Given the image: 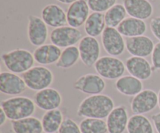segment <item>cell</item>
I'll return each instance as SVG.
<instances>
[{
	"instance_id": "1",
	"label": "cell",
	"mask_w": 160,
	"mask_h": 133,
	"mask_svg": "<svg viewBox=\"0 0 160 133\" xmlns=\"http://www.w3.org/2000/svg\"><path fill=\"white\" fill-rule=\"evenodd\" d=\"M115 107L112 97L106 94H96L88 96L78 106L77 114L82 118H106Z\"/></svg>"
},
{
	"instance_id": "2",
	"label": "cell",
	"mask_w": 160,
	"mask_h": 133,
	"mask_svg": "<svg viewBox=\"0 0 160 133\" xmlns=\"http://www.w3.org/2000/svg\"><path fill=\"white\" fill-rule=\"evenodd\" d=\"M0 107L6 114L8 119L12 121L32 116L36 105L34 100L28 97L15 96L2 101Z\"/></svg>"
},
{
	"instance_id": "3",
	"label": "cell",
	"mask_w": 160,
	"mask_h": 133,
	"mask_svg": "<svg viewBox=\"0 0 160 133\" xmlns=\"http://www.w3.org/2000/svg\"><path fill=\"white\" fill-rule=\"evenodd\" d=\"M1 59L8 71L16 74H23L34 66L33 53L23 48H17L2 55Z\"/></svg>"
},
{
	"instance_id": "4",
	"label": "cell",
	"mask_w": 160,
	"mask_h": 133,
	"mask_svg": "<svg viewBox=\"0 0 160 133\" xmlns=\"http://www.w3.org/2000/svg\"><path fill=\"white\" fill-rule=\"evenodd\" d=\"M22 78L27 87L36 92L50 87L54 80L52 72L44 65L33 66L22 75Z\"/></svg>"
},
{
	"instance_id": "5",
	"label": "cell",
	"mask_w": 160,
	"mask_h": 133,
	"mask_svg": "<svg viewBox=\"0 0 160 133\" xmlns=\"http://www.w3.org/2000/svg\"><path fill=\"white\" fill-rule=\"evenodd\" d=\"M97 74L103 79L114 80L123 76L126 70L124 62L114 56H102L94 65Z\"/></svg>"
},
{
	"instance_id": "6",
	"label": "cell",
	"mask_w": 160,
	"mask_h": 133,
	"mask_svg": "<svg viewBox=\"0 0 160 133\" xmlns=\"http://www.w3.org/2000/svg\"><path fill=\"white\" fill-rule=\"evenodd\" d=\"M101 41L105 51L110 56L117 57L121 55L126 48L123 36L119 32L117 28L106 26L101 35Z\"/></svg>"
},
{
	"instance_id": "7",
	"label": "cell",
	"mask_w": 160,
	"mask_h": 133,
	"mask_svg": "<svg viewBox=\"0 0 160 133\" xmlns=\"http://www.w3.org/2000/svg\"><path fill=\"white\" fill-rule=\"evenodd\" d=\"M83 38L82 33L78 28L70 26H64L55 28L50 34V40L52 44L59 48H66L74 46Z\"/></svg>"
},
{
	"instance_id": "8",
	"label": "cell",
	"mask_w": 160,
	"mask_h": 133,
	"mask_svg": "<svg viewBox=\"0 0 160 133\" xmlns=\"http://www.w3.org/2000/svg\"><path fill=\"white\" fill-rule=\"evenodd\" d=\"M158 106V93L151 89H145L133 97L131 109L134 115H145L152 112Z\"/></svg>"
},
{
	"instance_id": "9",
	"label": "cell",
	"mask_w": 160,
	"mask_h": 133,
	"mask_svg": "<svg viewBox=\"0 0 160 133\" xmlns=\"http://www.w3.org/2000/svg\"><path fill=\"white\" fill-rule=\"evenodd\" d=\"M73 87L78 91L92 96L102 93L106 84L104 79L98 74L88 73L80 76L73 83Z\"/></svg>"
},
{
	"instance_id": "10",
	"label": "cell",
	"mask_w": 160,
	"mask_h": 133,
	"mask_svg": "<svg viewBox=\"0 0 160 133\" xmlns=\"http://www.w3.org/2000/svg\"><path fill=\"white\" fill-rule=\"evenodd\" d=\"M78 49L80 51V59L85 66H94L99 59L101 48L96 37L88 35L83 37L78 43Z\"/></svg>"
},
{
	"instance_id": "11",
	"label": "cell",
	"mask_w": 160,
	"mask_h": 133,
	"mask_svg": "<svg viewBox=\"0 0 160 133\" xmlns=\"http://www.w3.org/2000/svg\"><path fill=\"white\" fill-rule=\"evenodd\" d=\"M48 37V26L42 17L29 15L28 25V37L29 42L35 47L45 45Z\"/></svg>"
},
{
	"instance_id": "12",
	"label": "cell",
	"mask_w": 160,
	"mask_h": 133,
	"mask_svg": "<svg viewBox=\"0 0 160 133\" xmlns=\"http://www.w3.org/2000/svg\"><path fill=\"white\" fill-rule=\"evenodd\" d=\"M24 80L18 74L9 71L1 72L0 73V91L9 96H20L27 90Z\"/></svg>"
},
{
	"instance_id": "13",
	"label": "cell",
	"mask_w": 160,
	"mask_h": 133,
	"mask_svg": "<svg viewBox=\"0 0 160 133\" xmlns=\"http://www.w3.org/2000/svg\"><path fill=\"white\" fill-rule=\"evenodd\" d=\"M33 100L36 107L45 112L58 109L62 102L61 93L52 87H48L36 92Z\"/></svg>"
},
{
	"instance_id": "14",
	"label": "cell",
	"mask_w": 160,
	"mask_h": 133,
	"mask_svg": "<svg viewBox=\"0 0 160 133\" xmlns=\"http://www.w3.org/2000/svg\"><path fill=\"white\" fill-rule=\"evenodd\" d=\"M89 12L90 8L86 0H78L70 4L67 11L68 26L79 28L84 25L90 15Z\"/></svg>"
},
{
	"instance_id": "15",
	"label": "cell",
	"mask_w": 160,
	"mask_h": 133,
	"mask_svg": "<svg viewBox=\"0 0 160 133\" xmlns=\"http://www.w3.org/2000/svg\"><path fill=\"white\" fill-rule=\"evenodd\" d=\"M126 70L130 75L142 81L150 79L153 73L152 65L145 58L131 56L125 62Z\"/></svg>"
},
{
	"instance_id": "16",
	"label": "cell",
	"mask_w": 160,
	"mask_h": 133,
	"mask_svg": "<svg viewBox=\"0 0 160 133\" xmlns=\"http://www.w3.org/2000/svg\"><path fill=\"white\" fill-rule=\"evenodd\" d=\"M126 49L132 56L146 58L151 55L155 44L148 36L128 37L125 40Z\"/></svg>"
},
{
	"instance_id": "17",
	"label": "cell",
	"mask_w": 160,
	"mask_h": 133,
	"mask_svg": "<svg viewBox=\"0 0 160 133\" xmlns=\"http://www.w3.org/2000/svg\"><path fill=\"white\" fill-rule=\"evenodd\" d=\"M129 118L128 109L124 105L114 107L106 118L108 133H124L128 128Z\"/></svg>"
},
{
	"instance_id": "18",
	"label": "cell",
	"mask_w": 160,
	"mask_h": 133,
	"mask_svg": "<svg viewBox=\"0 0 160 133\" xmlns=\"http://www.w3.org/2000/svg\"><path fill=\"white\" fill-rule=\"evenodd\" d=\"M41 17L48 26L58 28L67 26V12L57 4H48L42 9Z\"/></svg>"
},
{
	"instance_id": "19",
	"label": "cell",
	"mask_w": 160,
	"mask_h": 133,
	"mask_svg": "<svg viewBox=\"0 0 160 133\" xmlns=\"http://www.w3.org/2000/svg\"><path fill=\"white\" fill-rule=\"evenodd\" d=\"M60 48L53 44H45L34 49L33 52L34 60L40 65H49L56 64L61 55Z\"/></svg>"
},
{
	"instance_id": "20",
	"label": "cell",
	"mask_w": 160,
	"mask_h": 133,
	"mask_svg": "<svg viewBox=\"0 0 160 133\" xmlns=\"http://www.w3.org/2000/svg\"><path fill=\"white\" fill-rule=\"evenodd\" d=\"M123 2L131 17L145 20L153 14V6L148 0H123Z\"/></svg>"
},
{
	"instance_id": "21",
	"label": "cell",
	"mask_w": 160,
	"mask_h": 133,
	"mask_svg": "<svg viewBox=\"0 0 160 133\" xmlns=\"http://www.w3.org/2000/svg\"><path fill=\"white\" fill-rule=\"evenodd\" d=\"M117 91L127 97H134L143 90L142 81L138 78L128 75L119 78L115 82Z\"/></svg>"
},
{
	"instance_id": "22",
	"label": "cell",
	"mask_w": 160,
	"mask_h": 133,
	"mask_svg": "<svg viewBox=\"0 0 160 133\" xmlns=\"http://www.w3.org/2000/svg\"><path fill=\"white\" fill-rule=\"evenodd\" d=\"M119 32L128 37L142 36L147 31V24L145 20L134 17H127L117 27Z\"/></svg>"
},
{
	"instance_id": "23",
	"label": "cell",
	"mask_w": 160,
	"mask_h": 133,
	"mask_svg": "<svg viewBox=\"0 0 160 133\" xmlns=\"http://www.w3.org/2000/svg\"><path fill=\"white\" fill-rule=\"evenodd\" d=\"M11 128L14 133H42L44 132L42 121L33 116L12 121Z\"/></svg>"
},
{
	"instance_id": "24",
	"label": "cell",
	"mask_w": 160,
	"mask_h": 133,
	"mask_svg": "<svg viewBox=\"0 0 160 133\" xmlns=\"http://www.w3.org/2000/svg\"><path fill=\"white\" fill-rule=\"evenodd\" d=\"M62 111L58 109L45 112L42 118V124L45 133H56L59 132L64 121Z\"/></svg>"
},
{
	"instance_id": "25",
	"label": "cell",
	"mask_w": 160,
	"mask_h": 133,
	"mask_svg": "<svg viewBox=\"0 0 160 133\" xmlns=\"http://www.w3.org/2000/svg\"><path fill=\"white\" fill-rule=\"evenodd\" d=\"M106 27L105 14L102 12H92L84 25L87 35L93 37L102 35Z\"/></svg>"
},
{
	"instance_id": "26",
	"label": "cell",
	"mask_w": 160,
	"mask_h": 133,
	"mask_svg": "<svg viewBox=\"0 0 160 133\" xmlns=\"http://www.w3.org/2000/svg\"><path fill=\"white\" fill-rule=\"evenodd\" d=\"M127 131L128 133H155L154 126L144 115H133L130 117Z\"/></svg>"
},
{
	"instance_id": "27",
	"label": "cell",
	"mask_w": 160,
	"mask_h": 133,
	"mask_svg": "<svg viewBox=\"0 0 160 133\" xmlns=\"http://www.w3.org/2000/svg\"><path fill=\"white\" fill-rule=\"evenodd\" d=\"M80 59V51L76 45L64 48L59 59L55 65L57 68L69 69L74 66Z\"/></svg>"
},
{
	"instance_id": "28",
	"label": "cell",
	"mask_w": 160,
	"mask_h": 133,
	"mask_svg": "<svg viewBox=\"0 0 160 133\" xmlns=\"http://www.w3.org/2000/svg\"><path fill=\"white\" fill-rule=\"evenodd\" d=\"M126 9L123 4L117 3L105 13V20L106 26L117 28L119 25L127 18Z\"/></svg>"
},
{
	"instance_id": "29",
	"label": "cell",
	"mask_w": 160,
	"mask_h": 133,
	"mask_svg": "<svg viewBox=\"0 0 160 133\" xmlns=\"http://www.w3.org/2000/svg\"><path fill=\"white\" fill-rule=\"evenodd\" d=\"M81 133H108L107 125L104 119L85 118L79 124Z\"/></svg>"
},
{
	"instance_id": "30",
	"label": "cell",
	"mask_w": 160,
	"mask_h": 133,
	"mask_svg": "<svg viewBox=\"0 0 160 133\" xmlns=\"http://www.w3.org/2000/svg\"><path fill=\"white\" fill-rule=\"evenodd\" d=\"M117 0H87L90 10L95 12H106L117 4Z\"/></svg>"
},
{
	"instance_id": "31",
	"label": "cell",
	"mask_w": 160,
	"mask_h": 133,
	"mask_svg": "<svg viewBox=\"0 0 160 133\" xmlns=\"http://www.w3.org/2000/svg\"><path fill=\"white\" fill-rule=\"evenodd\" d=\"M58 133H81L80 126L72 118H65Z\"/></svg>"
},
{
	"instance_id": "32",
	"label": "cell",
	"mask_w": 160,
	"mask_h": 133,
	"mask_svg": "<svg viewBox=\"0 0 160 133\" xmlns=\"http://www.w3.org/2000/svg\"><path fill=\"white\" fill-rule=\"evenodd\" d=\"M152 65L153 70L160 69V41L155 45L154 49L152 53Z\"/></svg>"
},
{
	"instance_id": "33",
	"label": "cell",
	"mask_w": 160,
	"mask_h": 133,
	"mask_svg": "<svg viewBox=\"0 0 160 133\" xmlns=\"http://www.w3.org/2000/svg\"><path fill=\"white\" fill-rule=\"evenodd\" d=\"M149 24L152 34L160 41V17L151 19Z\"/></svg>"
},
{
	"instance_id": "34",
	"label": "cell",
	"mask_w": 160,
	"mask_h": 133,
	"mask_svg": "<svg viewBox=\"0 0 160 133\" xmlns=\"http://www.w3.org/2000/svg\"><path fill=\"white\" fill-rule=\"evenodd\" d=\"M151 119L156 132L157 133H160V112L152 115Z\"/></svg>"
},
{
	"instance_id": "35",
	"label": "cell",
	"mask_w": 160,
	"mask_h": 133,
	"mask_svg": "<svg viewBox=\"0 0 160 133\" xmlns=\"http://www.w3.org/2000/svg\"><path fill=\"white\" fill-rule=\"evenodd\" d=\"M8 118H7V115L5 113L4 111L0 107V126H3L6 123L7 121Z\"/></svg>"
},
{
	"instance_id": "36",
	"label": "cell",
	"mask_w": 160,
	"mask_h": 133,
	"mask_svg": "<svg viewBox=\"0 0 160 133\" xmlns=\"http://www.w3.org/2000/svg\"><path fill=\"white\" fill-rule=\"evenodd\" d=\"M57 1L59 2L62 3V4L70 5V4H72V3L75 2L76 1H78V0H57Z\"/></svg>"
},
{
	"instance_id": "37",
	"label": "cell",
	"mask_w": 160,
	"mask_h": 133,
	"mask_svg": "<svg viewBox=\"0 0 160 133\" xmlns=\"http://www.w3.org/2000/svg\"><path fill=\"white\" fill-rule=\"evenodd\" d=\"M158 106L160 109V90L158 92Z\"/></svg>"
},
{
	"instance_id": "38",
	"label": "cell",
	"mask_w": 160,
	"mask_h": 133,
	"mask_svg": "<svg viewBox=\"0 0 160 133\" xmlns=\"http://www.w3.org/2000/svg\"><path fill=\"white\" fill-rule=\"evenodd\" d=\"M148 1H149V2H154V1H156V0H148Z\"/></svg>"
}]
</instances>
